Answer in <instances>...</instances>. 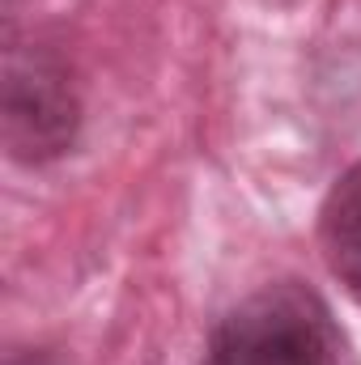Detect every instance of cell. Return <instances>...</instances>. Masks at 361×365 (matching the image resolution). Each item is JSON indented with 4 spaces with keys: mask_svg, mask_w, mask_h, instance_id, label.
Instances as JSON below:
<instances>
[{
    "mask_svg": "<svg viewBox=\"0 0 361 365\" xmlns=\"http://www.w3.org/2000/svg\"><path fill=\"white\" fill-rule=\"evenodd\" d=\"M319 242L332 276L361 302V162L332 182L319 212Z\"/></svg>",
    "mask_w": 361,
    "mask_h": 365,
    "instance_id": "3",
    "label": "cell"
},
{
    "mask_svg": "<svg viewBox=\"0 0 361 365\" xmlns=\"http://www.w3.org/2000/svg\"><path fill=\"white\" fill-rule=\"evenodd\" d=\"M77 136V98L64 64L43 47H9L4 60V140L21 162H47Z\"/></svg>",
    "mask_w": 361,
    "mask_h": 365,
    "instance_id": "2",
    "label": "cell"
},
{
    "mask_svg": "<svg viewBox=\"0 0 361 365\" xmlns=\"http://www.w3.org/2000/svg\"><path fill=\"white\" fill-rule=\"evenodd\" d=\"M336 349L323 302L298 284H272L213 327L204 365H340Z\"/></svg>",
    "mask_w": 361,
    "mask_h": 365,
    "instance_id": "1",
    "label": "cell"
}]
</instances>
